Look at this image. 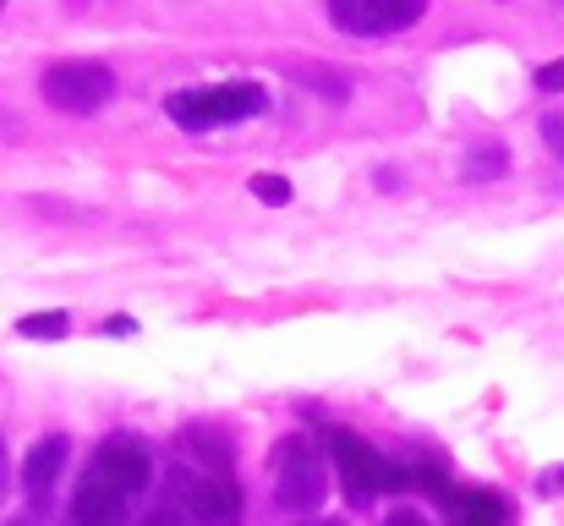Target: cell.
<instances>
[{"instance_id":"obj_5","label":"cell","mask_w":564,"mask_h":526,"mask_svg":"<svg viewBox=\"0 0 564 526\" xmlns=\"http://www.w3.org/2000/svg\"><path fill=\"white\" fill-rule=\"evenodd\" d=\"M176 500L192 526H241V489L230 472H176Z\"/></svg>"},{"instance_id":"obj_3","label":"cell","mask_w":564,"mask_h":526,"mask_svg":"<svg viewBox=\"0 0 564 526\" xmlns=\"http://www.w3.org/2000/svg\"><path fill=\"white\" fill-rule=\"evenodd\" d=\"M44 99L66 116H94L116 99V72L105 61H55L44 77H39Z\"/></svg>"},{"instance_id":"obj_7","label":"cell","mask_w":564,"mask_h":526,"mask_svg":"<svg viewBox=\"0 0 564 526\" xmlns=\"http://www.w3.org/2000/svg\"><path fill=\"white\" fill-rule=\"evenodd\" d=\"M88 472L105 477L110 489H121L127 500H138V494L149 489V477H154V461H149V450H143L132 433H110V439L94 450Z\"/></svg>"},{"instance_id":"obj_6","label":"cell","mask_w":564,"mask_h":526,"mask_svg":"<svg viewBox=\"0 0 564 526\" xmlns=\"http://www.w3.org/2000/svg\"><path fill=\"white\" fill-rule=\"evenodd\" d=\"M329 22L340 33H357V39H383V33L422 22V0H335Z\"/></svg>"},{"instance_id":"obj_13","label":"cell","mask_w":564,"mask_h":526,"mask_svg":"<svg viewBox=\"0 0 564 526\" xmlns=\"http://www.w3.org/2000/svg\"><path fill=\"white\" fill-rule=\"evenodd\" d=\"M252 197H263V203H291V181H285V175H252Z\"/></svg>"},{"instance_id":"obj_19","label":"cell","mask_w":564,"mask_h":526,"mask_svg":"<svg viewBox=\"0 0 564 526\" xmlns=\"http://www.w3.org/2000/svg\"><path fill=\"white\" fill-rule=\"evenodd\" d=\"M143 526H182V522H176L171 511H160V516H149V522H143Z\"/></svg>"},{"instance_id":"obj_18","label":"cell","mask_w":564,"mask_h":526,"mask_svg":"<svg viewBox=\"0 0 564 526\" xmlns=\"http://www.w3.org/2000/svg\"><path fill=\"white\" fill-rule=\"evenodd\" d=\"M6 477H11V461H6V439H0V500H6Z\"/></svg>"},{"instance_id":"obj_21","label":"cell","mask_w":564,"mask_h":526,"mask_svg":"<svg viewBox=\"0 0 564 526\" xmlns=\"http://www.w3.org/2000/svg\"><path fill=\"white\" fill-rule=\"evenodd\" d=\"M560 489H564V472H560Z\"/></svg>"},{"instance_id":"obj_4","label":"cell","mask_w":564,"mask_h":526,"mask_svg":"<svg viewBox=\"0 0 564 526\" xmlns=\"http://www.w3.org/2000/svg\"><path fill=\"white\" fill-rule=\"evenodd\" d=\"M329 450H335V466H340L346 494H351L357 505H368L383 489H411V477H405L400 466H389L373 444H362L357 433H329Z\"/></svg>"},{"instance_id":"obj_12","label":"cell","mask_w":564,"mask_h":526,"mask_svg":"<svg viewBox=\"0 0 564 526\" xmlns=\"http://www.w3.org/2000/svg\"><path fill=\"white\" fill-rule=\"evenodd\" d=\"M66 330H72V319H66V313H28V319L17 324V335H22V341H61Z\"/></svg>"},{"instance_id":"obj_2","label":"cell","mask_w":564,"mask_h":526,"mask_svg":"<svg viewBox=\"0 0 564 526\" xmlns=\"http://www.w3.org/2000/svg\"><path fill=\"white\" fill-rule=\"evenodd\" d=\"M269 105V94L258 83H214V88H182L165 99V116L187 132L219 127V121H247Z\"/></svg>"},{"instance_id":"obj_1","label":"cell","mask_w":564,"mask_h":526,"mask_svg":"<svg viewBox=\"0 0 564 526\" xmlns=\"http://www.w3.org/2000/svg\"><path fill=\"white\" fill-rule=\"evenodd\" d=\"M329 494V472H324V450L307 433L280 439L274 450V505L291 516H313Z\"/></svg>"},{"instance_id":"obj_15","label":"cell","mask_w":564,"mask_h":526,"mask_svg":"<svg viewBox=\"0 0 564 526\" xmlns=\"http://www.w3.org/2000/svg\"><path fill=\"white\" fill-rule=\"evenodd\" d=\"M538 88H543V94H564V61L538 66Z\"/></svg>"},{"instance_id":"obj_8","label":"cell","mask_w":564,"mask_h":526,"mask_svg":"<svg viewBox=\"0 0 564 526\" xmlns=\"http://www.w3.org/2000/svg\"><path fill=\"white\" fill-rule=\"evenodd\" d=\"M127 494L121 489H110L105 477H94V472H83V483H77V494H72V526H121L127 522Z\"/></svg>"},{"instance_id":"obj_14","label":"cell","mask_w":564,"mask_h":526,"mask_svg":"<svg viewBox=\"0 0 564 526\" xmlns=\"http://www.w3.org/2000/svg\"><path fill=\"white\" fill-rule=\"evenodd\" d=\"M538 132H543L549 154H554V160H564V110H549V116L538 121Z\"/></svg>"},{"instance_id":"obj_17","label":"cell","mask_w":564,"mask_h":526,"mask_svg":"<svg viewBox=\"0 0 564 526\" xmlns=\"http://www.w3.org/2000/svg\"><path fill=\"white\" fill-rule=\"evenodd\" d=\"M105 335H138V324H132V319H110Z\"/></svg>"},{"instance_id":"obj_20","label":"cell","mask_w":564,"mask_h":526,"mask_svg":"<svg viewBox=\"0 0 564 526\" xmlns=\"http://www.w3.org/2000/svg\"><path fill=\"white\" fill-rule=\"evenodd\" d=\"M302 526H346V522H335V516H313V522H302Z\"/></svg>"},{"instance_id":"obj_10","label":"cell","mask_w":564,"mask_h":526,"mask_svg":"<svg viewBox=\"0 0 564 526\" xmlns=\"http://www.w3.org/2000/svg\"><path fill=\"white\" fill-rule=\"evenodd\" d=\"M444 516L449 526H505V500L499 494H471V489H455L449 500H444Z\"/></svg>"},{"instance_id":"obj_9","label":"cell","mask_w":564,"mask_h":526,"mask_svg":"<svg viewBox=\"0 0 564 526\" xmlns=\"http://www.w3.org/2000/svg\"><path fill=\"white\" fill-rule=\"evenodd\" d=\"M66 455H72L66 433H50V439H39V444L28 450V461H22V494H28L33 505H39V500L55 489V477H61Z\"/></svg>"},{"instance_id":"obj_11","label":"cell","mask_w":564,"mask_h":526,"mask_svg":"<svg viewBox=\"0 0 564 526\" xmlns=\"http://www.w3.org/2000/svg\"><path fill=\"white\" fill-rule=\"evenodd\" d=\"M505 171H510V154H505L499 143H488V149H471V154H466V181H499Z\"/></svg>"},{"instance_id":"obj_16","label":"cell","mask_w":564,"mask_h":526,"mask_svg":"<svg viewBox=\"0 0 564 526\" xmlns=\"http://www.w3.org/2000/svg\"><path fill=\"white\" fill-rule=\"evenodd\" d=\"M383 526H433V522H427L422 511H394V516H389Z\"/></svg>"}]
</instances>
